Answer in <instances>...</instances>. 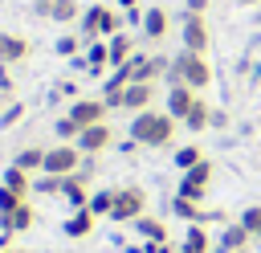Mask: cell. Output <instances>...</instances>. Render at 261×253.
Instances as JSON below:
<instances>
[{"label": "cell", "instance_id": "obj_1", "mask_svg": "<svg viewBox=\"0 0 261 253\" xmlns=\"http://www.w3.org/2000/svg\"><path fill=\"white\" fill-rule=\"evenodd\" d=\"M130 139L139 147H171L175 139V118L167 110H139L130 118Z\"/></svg>", "mask_w": 261, "mask_h": 253}, {"label": "cell", "instance_id": "obj_2", "mask_svg": "<svg viewBox=\"0 0 261 253\" xmlns=\"http://www.w3.org/2000/svg\"><path fill=\"white\" fill-rule=\"evenodd\" d=\"M167 86H192V90L212 86V65H208V57H204V53H192V49H179V53L171 57Z\"/></svg>", "mask_w": 261, "mask_h": 253}, {"label": "cell", "instance_id": "obj_3", "mask_svg": "<svg viewBox=\"0 0 261 253\" xmlns=\"http://www.w3.org/2000/svg\"><path fill=\"white\" fill-rule=\"evenodd\" d=\"M126 16L114 12L110 4H90L82 12V41H110L114 33H122Z\"/></svg>", "mask_w": 261, "mask_h": 253}, {"label": "cell", "instance_id": "obj_4", "mask_svg": "<svg viewBox=\"0 0 261 253\" xmlns=\"http://www.w3.org/2000/svg\"><path fill=\"white\" fill-rule=\"evenodd\" d=\"M143 212H147V192H143L139 184L114 188V208H110V220H118V224H135Z\"/></svg>", "mask_w": 261, "mask_h": 253}, {"label": "cell", "instance_id": "obj_5", "mask_svg": "<svg viewBox=\"0 0 261 253\" xmlns=\"http://www.w3.org/2000/svg\"><path fill=\"white\" fill-rule=\"evenodd\" d=\"M179 41H184V49H192V53H208V49H212V29H208V20L196 16V12H184V20H179Z\"/></svg>", "mask_w": 261, "mask_h": 253}, {"label": "cell", "instance_id": "obj_6", "mask_svg": "<svg viewBox=\"0 0 261 253\" xmlns=\"http://www.w3.org/2000/svg\"><path fill=\"white\" fill-rule=\"evenodd\" d=\"M212 159H200L196 167H188L184 175H179V192L175 196H188V200H204L208 196V188H212Z\"/></svg>", "mask_w": 261, "mask_h": 253}, {"label": "cell", "instance_id": "obj_7", "mask_svg": "<svg viewBox=\"0 0 261 253\" xmlns=\"http://www.w3.org/2000/svg\"><path fill=\"white\" fill-rule=\"evenodd\" d=\"M77 167H82V151H77V143L45 147V171H49V175H73Z\"/></svg>", "mask_w": 261, "mask_h": 253}, {"label": "cell", "instance_id": "obj_8", "mask_svg": "<svg viewBox=\"0 0 261 253\" xmlns=\"http://www.w3.org/2000/svg\"><path fill=\"white\" fill-rule=\"evenodd\" d=\"M77 127H94V122H106V114H110V106L102 102V98H73L69 102V110H65Z\"/></svg>", "mask_w": 261, "mask_h": 253}, {"label": "cell", "instance_id": "obj_9", "mask_svg": "<svg viewBox=\"0 0 261 253\" xmlns=\"http://www.w3.org/2000/svg\"><path fill=\"white\" fill-rule=\"evenodd\" d=\"M110 143H114V131H110V122L82 127V135H77V151H82V155H102Z\"/></svg>", "mask_w": 261, "mask_h": 253}, {"label": "cell", "instance_id": "obj_10", "mask_svg": "<svg viewBox=\"0 0 261 253\" xmlns=\"http://www.w3.org/2000/svg\"><path fill=\"white\" fill-rule=\"evenodd\" d=\"M151 102H155V82H130L122 90V110H130V114L151 110Z\"/></svg>", "mask_w": 261, "mask_h": 253}, {"label": "cell", "instance_id": "obj_11", "mask_svg": "<svg viewBox=\"0 0 261 253\" xmlns=\"http://www.w3.org/2000/svg\"><path fill=\"white\" fill-rule=\"evenodd\" d=\"M196 98H200V90H192V86H167V114L175 122H184L188 110L196 106Z\"/></svg>", "mask_w": 261, "mask_h": 253}, {"label": "cell", "instance_id": "obj_12", "mask_svg": "<svg viewBox=\"0 0 261 253\" xmlns=\"http://www.w3.org/2000/svg\"><path fill=\"white\" fill-rule=\"evenodd\" d=\"M249 229L241 224V220H228L224 229H220V237H216V249L220 253H241V249H249Z\"/></svg>", "mask_w": 261, "mask_h": 253}, {"label": "cell", "instance_id": "obj_13", "mask_svg": "<svg viewBox=\"0 0 261 253\" xmlns=\"http://www.w3.org/2000/svg\"><path fill=\"white\" fill-rule=\"evenodd\" d=\"M33 220H37V212H33V204L24 200L20 208H12V212H0V233H29L33 229Z\"/></svg>", "mask_w": 261, "mask_h": 253}, {"label": "cell", "instance_id": "obj_14", "mask_svg": "<svg viewBox=\"0 0 261 253\" xmlns=\"http://www.w3.org/2000/svg\"><path fill=\"white\" fill-rule=\"evenodd\" d=\"M139 29H143V37H147V41H163V37H167V29H171V16H167V8H159V4H155V8H147Z\"/></svg>", "mask_w": 261, "mask_h": 253}, {"label": "cell", "instance_id": "obj_15", "mask_svg": "<svg viewBox=\"0 0 261 253\" xmlns=\"http://www.w3.org/2000/svg\"><path fill=\"white\" fill-rule=\"evenodd\" d=\"M61 200H65L69 208H86V204H90V180H82L77 171L65 175V180H61Z\"/></svg>", "mask_w": 261, "mask_h": 253}, {"label": "cell", "instance_id": "obj_16", "mask_svg": "<svg viewBox=\"0 0 261 253\" xmlns=\"http://www.w3.org/2000/svg\"><path fill=\"white\" fill-rule=\"evenodd\" d=\"M94 220H98V216H94L90 208H73V212L65 216L61 233H65V237H73V241H82V237H90V233H94Z\"/></svg>", "mask_w": 261, "mask_h": 253}, {"label": "cell", "instance_id": "obj_17", "mask_svg": "<svg viewBox=\"0 0 261 253\" xmlns=\"http://www.w3.org/2000/svg\"><path fill=\"white\" fill-rule=\"evenodd\" d=\"M29 57V41L20 33H0V65H16Z\"/></svg>", "mask_w": 261, "mask_h": 253}, {"label": "cell", "instance_id": "obj_18", "mask_svg": "<svg viewBox=\"0 0 261 253\" xmlns=\"http://www.w3.org/2000/svg\"><path fill=\"white\" fill-rule=\"evenodd\" d=\"M110 69V45L106 41H86V73L102 78Z\"/></svg>", "mask_w": 261, "mask_h": 253}, {"label": "cell", "instance_id": "obj_19", "mask_svg": "<svg viewBox=\"0 0 261 253\" xmlns=\"http://www.w3.org/2000/svg\"><path fill=\"white\" fill-rule=\"evenodd\" d=\"M106 45H110V69H118V65H126L135 57V37L130 33H114Z\"/></svg>", "mask_w": 261, "mask_h": 253}, {"label": "cell", "instance_id": "obj_20", "mask_svg": "<svg viewBox=\"0 0 261 253\" xmlns=\"http://www.w3.org/2000/svg\"><path fill=\"white\" fill-rule=\"evenodd\" d=\"M184 127H188L192 135H200V131H208V127H212V102H208V98H196V106L188 110V118H184Z\"/></svg>", "mask_w": 261, "mask_h": 253}, {"label": "cell", "instance_id": "obj_21", "mask_svg": "<svg viewBox=\"0 0 261 253\" xmlns=\"http://www.w3.org/2000/svg\"><path fill=\"white\" fill-rule=\"evenodd\" d=\"M12 163H16L20 171H29V175H41V171H45V147H20V151L12 155Z\"/></svg>", "mask_w": 261, "mask_h": 253}, {"label": "cell", "instance_id": "obj_22", "mask_svg": "<svg viewBox=\"0 0 261 253\" xmlns=\"http://www.w3.org/2000/svg\"><path fill=\"white\" fill-rule=\"evenodd\" d=\"M0 184H4V188H12V192H20V196H29V192H33V175H29V171H20L16 163H8V167L0 171Z\"/></svg>", "mask_w": 261, "mask_h": 253}, {"label": "cell", "instance_id": "obj_23", "mask_svg": "<svg viewBox=\"0 0 261 253\" xmlns=\"http://www.w3.org/2000/svg\"><path fill=\"white\" fill-rule=\"evenodd\" d=\"M130 229H135L143 241H167V224H163L159 216H147V212H143V216H139Z\"/></svg>", "mask_w": 261, "mask_h": 253}, {"label": "cell", "instance_id": "obj_24", "mask_svg": "<svg viewBox=\"0 0 261 253\" xmlns=\"http://www.w3.org/2000/svg\"><path fill=\"white\" fill-rule=\"evenodd\" d=\"M49 20H57V24H73V20H82L77 0H53V4H49Z\"/></svg>", "mask_w": 261, "mask_h": 253}, {"label": "cell", "instance_id": "obj_25", "mask_svg": "<svg viewBox=\"0 0 261 253\" xmlns=\"http://www.w3.org/2000/svg\"><path fill=\"white\" fill-rule=\"evenodd\" d=\"M94 216H110V208H114V188H98V192H90V204H86Z\"/></svg>", "mask_w": 261, "mask_h": 253}, {"label": "cell", "instance_id": "obj_26", "mask_svg": "<svg viewBox=\"0 0 261 253\" xmlns=\"http://www.w3.org/2000/svg\"><path fill=\"white\" fill-rule=\"evenodd\" d=\"M82 45H86V41H82V33H77V37H73V33H65V37H57V41H53V53H57V57H77V53H82Z\"/></svg>", "mask_w": 261, "mask_h": 253}, {"label": "cell", "instance_id": "obj_27", "mask_svg": "<svg viewBox=\"0 0 261 253\" xmlns=\"http://www.w3.org/2000/svg\"><path fill=\"white\" fill-rule=\"evenodd\" d=\"M200 159H208V155H204V151H200L196 143H188V147H179V151H175V167H179V175H184L188 167H196Z\"/></svg>", "mask_w": 261, "mask_h": 253}, {"label": "cell", "instance_id": "obj_28", "mask_svg": "<svg viewBox=\"0 0 261 253\" xmlns=\"http://www.w3.org/2000/svg\"><path fill=\"white\" fill-rule=\"evenodd\" d=\"M61 180H65V175H49V171H41V175L33 180V192H37V196H61Z\"/></svg>", "mask_w": 261, "mask_h": 253}, {"label": "cell", "instance_id": "obj_29", "mask_svg": "<svg viewBox=\"0 0 261 253\" xmlns=\"http://www.w3.org/2000/svg\"><path fill=\"white\" fill-rule=\"evenodd\" d=\"M53 135H57L61 143H77V135H82V127H77V122H73L69 114H61V118L53 122Z\"/></svg>", "mask_w": 261, "mask_h": 253}, {"label": "cell", "instance_id": "obj_30", "mask_svg": "<svg viewBox=\"0 0 261 253\" xmlns=\"http://www.w3.org/2000/svg\"><path fill=\"white\" fill-rule=\"evenodd\" d=\"M167 69H171V57H163V53H151V57H147V82L167 78Z\"/></svg>", "mask_w": 261, "mask_h": 253}, {"label": "cell", "instance_id": "obj_31", "mask_svg": "<svg viewBox=\"0 0 261 253\" xmlns=\"http://www.w3.org/2000/svg\"><path fill=\"white\" fill-rule=\"evenodd\" d=\"M241 224L249 229V237H253V241H261V204L245 208V212H241Z\"/></svg>", "mask_w": 261, "mask_h": 253}, {"label": "cell", "instance_id": "obj_32", "mask_svg": "<svg viewBox=\"0 0 261 253\" xmlns=\"http://www.w3.org/2000/svg\"><path fill=\"white\" fill-rule=\"evenodd\" d=\"M24 118V102H8L4 110H0V131H8V127H16Z\"/></svg>", "mask_w": 261, "mask_h": 253}, {"label": "cell", "instance_id": "obj_33", "mask_svg": "<svg viewBox=\"0 0 261 253\" xmlns=\"http://www.w3.org/2000/svg\"><path fill=\"white\" fill-rule=\"evenodd\" d=\"M29 196H20V192H12V188H4L0 184V212H12V208H20Z\"/></svg>", "mask_w": 261, "mask_h": 253}, {"label": "cell", "instance_id": "obj_34", "mask_svg": "<svg viewBox=\"0 0 261 253\" xmlns=\"http://www.w3.org/2000/svg\"><path fill=\"white\" fill-rule=\"evenodd\" d=\"M57 94H65V98H73V94H77V82H69V78H61V82L53 86V98H57Z\"/></svg>", "mask_w": 261, "mask_h": 253}, {"label": "cell", "instance_id": "obj_35", "mask_svg": "<svg viewBox=\"0 0 261 253\" xmlns=\"http://www.w3.org/2000/svg\"><path fill=\"white\" fill-rule=\"evenodd\" d=\"M12 90H16V86H12V73H8V65H0V94L12 98Z\"/></svg>", "mask_w": 261, "mask_h": 253}, {"label": "cell", "instance_id": "obj_36", "mask_svg": "<svg viewBox=\"0 0 261 253\" xmlns=\"http://www.w3.org/2000/svg\"><path fill=\"white\" fill-rule=\"evenodd\" d=\"M143 249L147 253H179V249H171V241H143Z\"/></svg>", "mask_w": 261, "mask_h": 253}, {"label": "cell", "instance_id": "obj_37", "mask_svg": "<svg viewBox=\"0 0 261 253\" xmlns=\"http://www.w3.org/2000/svg\"><path fill=\"white\" fill-rule=\"evenodd\" d=\"M208 4H212V0H184V8H188V12H196V16H204V12H208Z\"/></svg>", "mask_w": 261, "mask_h": 253}, {"label": "cell", "instance_id": "obj_38", "mask_svg": "<svg viewBox=\"0 0 261 253\" xmlns=\"http://www.w3.org/2000/svg\"><path fill=\"white\" fill-rule=\"evenodd\" d=\"M228 127V110H212V131H224Z\"/></svg>", "mask_w": 261, "mask_h": 253}, {"label": "cell", "instance_id": "obj_39", "mask_svg": "<svg viewBox=\"0 0 261 253\" xmlns=\"http://www.w3.org/2000/svg\"><path fill=\"white\" fill-rule=\"evenodd\" d=\"M122 16H126V24H143V12H139V8H126Z\"/></svg>", "mask_w": 261, "mask_h": 253}, {"label": "cell", "instance_id": "obj_40", "mask_svg": "<svg viewBox=\"0 0 261 253\" xmlns=\"http://www.w3.org/2000/svg\"><path fill=\"white\" fill-rule=\"evenodd\" d=\"M118 8L126 12V8H139V0H118Z\"/></svg>", "mask_w": 261, "mask_h": 253}, {"label": "cell", "instance_id": "obj_41", "mask_svg": "<svg viewBox=\"0 0 261 253\" xmlns=\"http://www.w3.org/2000/svg\"><path fill=\"white\" fill-rule=\"evenodd\" d=\"M126 253H147V249L143 245H126Z\"/></svg>", "mask_w": 261, "mask_h": 253}, {"label": "cell", "instance_id": "obj_42", "mask_svg": "<svg viewBox=\"0 0 261 253\" xmlns=\"http://www.w3.org/2000/svg\"><path fill=\"white\" fill-rule=\"evenodd\" d=\"M179 253H200V249H188V245H179Z\"/></svg>", "mask_w": 261, "mask_h": 253}, {"label": "cell", "instance_id": "obj_43", "mask_svg": "<svg viewBox=\"0 0 261 253\" xmlns=\"http://www.w3.org/2000/svg\"><path fill=\"white\" fill-rule=\"evenodd\" d=\"M8 102H12V98H4V94H0V110H4V106H8Z\"/></svg>", "mask_w": 261, "mask_h": 253}, {"label": "cell", "instance_id": "obj_44", "mask_svg": "<svg viewBox=\"0 0 261 253\" xmlns=\"http://www.w3.org/2000/svg\"><path fill=\"white\" fill-rule=\"evenodd\" d=\"M257 29H261V8H257Z\"/></svg>", "mask_w": 261, "mask_h": 253}, {"label": "cell", "instance_id": "obj_45", "mask_svg": "<svg viewBox=\"0 0 261 253\" xmlns=\"http://www.w3.org/2000/svg\"><path fill=\"white\" fill-rule=\"evenodd\" d=\"M241 4H261V0H241Z\"/></svg>", "mask_w": 261, "mask_h": 253}, {"label": "cell", "instance_id": "obj_46", "mask_svg": "<svg viewBox=\"0 0 261 253\" xmlns=\"http://www.w3.org/2000/svg\"><path fill=\"white\" fill-rule=\"evenodd\" d=\"M4 253H16V249H4Z\"/></svg>", "mask_w": 261, "mask_h": 253}, {"label": "cell", "instance_id": "obj_47", "mask_svg": "<svg viewBox=\"0 0 261 253\" xmlns=\"http://www.w3.org/2000/svg\"><path fill=\"white\" fill-rule=\"evenodd\" d=\"M257 163H261V155H257Z\"/></svg>", "mask_w": 261, "mask_h": 253}, {"label": "cell", "instance_id": "obj_48", "mask_svg": "<svg viewBox=\"0 0 261 253\" xmlns=\"http://www.w3.org/2000/svg\"><path fill=\"white\" fill-rule=\"evenodd\" d=\"M212 253H220V249H212Z\"/></svg>", "mask_w": 261, "mask_h": 253}, {"label": "cell", "instance_id": "obj_49", "mask_svg": "<svg viewBox=\"0 0 261 253\" xmlns=\"http://www.w3.org/2000/svg\"><path fill=\"white\" fill-rule=\"evenodd\" d=\"M241 253H249V249H241Z\"/></svg>", "mask_w": 261, "mask_h": 253}, {"label": "cell", "instance_id": "obj_50", "mask_svg": "<svg viewBox=\"0 0 261 253\" xmlns=\"http://www.w3.org/2000/svg\"><path fill=\"white\" fill-rule=\"evenodd\" d=\"M45 4H53V0H45Z\"/></svg>", "mask_w": 261, "mask_h": 253}, {"label": "cell", "instance_id": "obj_51", "mask_svg": "<svg viewBox=\"0 0 261 253\" xmlns=\"http://www.w3.org/2000/svg\"><path fill=\"white\" fill-rule=\"evenodd\" d=\"M0 253H4V249H0Z\"/></svg>", "mask_w": 261, "mask_h": 253}]
</instances>
